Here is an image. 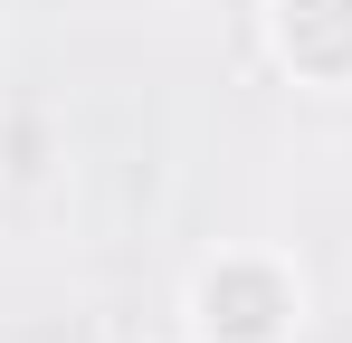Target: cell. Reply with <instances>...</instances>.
<instances>
[{"instance_id": "1", "label": "cell", "mask_w": 352, "mask_h": 343, "mask_svg": "<svg viewBox=\"0 0 352 343\" xmlns=\"http://www.w3.org/2000/svg\"><path fill=\"white\" fill-rule=\"evenodd\" d=\"M200 305H210V334H229V343H276V324H286V286H276V277H248V267L210 277Z\"/></svg>"}]
</instances>
